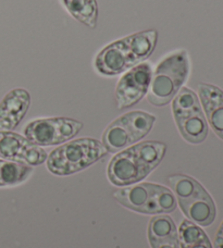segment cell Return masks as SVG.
I'll list each match as a JSON object with an SVG mask.
<instances>
[{
	"label": "cell",
	"mask_w": 223,
	"mask_h": 248,
	"mask_svg": "<svg viewBox=\"0 0 223 248\" xmlns=\"http://www.w3.org/2000/svg\"><path fill=\"white\" fill-rule=\"evenodd\" d=\"M189 74L190 58L186 50H177L163 58L153 73L147 95L149 103L157 107L168 105L180 92Z\"/></svg>",
	"instance_id": "1"
},
{
	"label": "cell",
	"mask_w": 223,
	"mask_h": 248,
	"mask_svg": "<svg viewBox=\"0 0 223 248\" xmlns=\"http://www.w3.org/2000/svg\"><path fill=\"white\" fill-rule=\"evenodd\" d=\"M109 152L94 139H80L56 148L47 158V168L56 175H70L82 171Z\"/></svg>",
	"instance_id": "2"
},
{
	"label": "cell",
	"mask_w": 223,
	"mask_h": 248,
	"mask_svg": "<svg viewBox=\"0 0 223 248\" xmlns=\"http://www.w3.org/2000/svg\"><path fill=\"white\" fill-rule=\"evenodd\" d=\"M169 184L190 221L202 227H209L213 223L217 214L215 202L197 181L184 174H176L169 176Z\"/></svg>",
	"instance_id": "3"
},
{
	"label": "cell",
	"mask_w": 223,
	"mask_h": 248,
	"mask_svg": "<svg viewBox=\"0 0 223 248\" xmlns=\"http://www.w3.org/2000/svg\"><path fill=\"white\" fill-rule=\"evenodd\" d=\"M173 116L183 139L191 144H200L207 139L208 124L197 95L182 87L172 101Z\"/></svg>",
	"instance_id": "4"
},
{
	"label": "cell",
	"mask_w": 223,
	"mask_h": 248,
	"mask_svg": "<svg viewBox=\"0 0 223 248\" xmlns=\"http://www.w3.org/2000/svg\"><path fill=\"white\" fill-rule=\"evenodd\" d=\"M83 123L68 118L38 119L25 126L24 136L37 146L59 145L77 136Z\"/></svg>",
	"instance_id": "5"
},
{
	"label": "cell",
	"mask_w": 223,
	"mask_h": 248,
	"mask_svg": "<svg viewBox=\"0 0 223 248\" xmlns=\"http://www.w3.org/2000/svg\"><path fill=\"white\" fill-rule=\"evenodd\" d=\"M153 73L151 64L142 62L119 79L115 88V100L119 109H127L136 105L148 93Z\"/></svg>",
	"instance_id": "6"
},
{
	"label": "cell",
	"mask_w": 223,
	"mask_h": 248,
	"mask_svg": "<svg viewBox=\"0 0 223 248\" xmlns=\"http://www.w3.org/2000/svg\"><path fill=\"white\" fill-rule=\"evenodd\" d=\"M0 158L32 167L42 165L48 155L41 146L32 144L20 134L12 131H0Z\"/></svg>",
	"instance_id": "7"
},
{
	"label": "cell",
	"mask_w": 223,
	"mask_h": 248,
	"mask_svg": "<svg viewBox=\"0 0 223 248\" xmlns=\"http://www.w3.org/2000/svg\"><path fill=\"white\" fill-rule=\"evenodd\" d=\"M148 174L132 147L120 152L108 166L109 181L117 186L135 184L144 180Z\"/></svg>",
	"instance_id": "8"
},
{
	"label": "cell",
	"mask_w": 223,
	"mask_h": 248,
	"mask_svg": "<svg viewBox=\"0 0 223 248\" xmlns=\"http://www.w3.org/2000/svg\"><path fill=\"white\" fill-rule=\"evenodd\" d=\"M137 65L123 38L107 45L95 58V69L104 77H114Z\"/></svg>",
	"instance_id": "9"
},
{
	"label": "cell",
	"mask_w": 223,
	"mask_h": 248,
	"mask_svg": "<svg viewBox=\"0 0 223 248\" xmlns=\"http://www.w3.org/2000/svg\"><path fill=\"white\" fill-rule=\"evenodd\" d=\"M31 105L30 93L16 88L8 93L0 103V131H12L23 120Z\"/></svg>",
	"instance_id": "10"
},
{
	"label": "cell",
	"mask_w": 223,
	"mask_h": 248,
	"mask_svg": "<svg viewBox=\"0 0 223 248\" xmlns=\"http://www.w3.org/2000/svg\"><path fill=\"white\" fill-rule=\"evenodd\" d=\"M198 95L209 125L223 140V91L212 84L200 83Z\"/></svg>",
	"instance_id": "11"
},
{
	"label": "cell",
	"mask_w": 223,
	"mask_h": 248,
	"mask_svg": "<svg viewBox=\"0 0 223 248\" xmlns=\"http://www.w3.org/2000/svg\"><path fill=\"white\" fill-rule=\"evenodd\" d=\"M158 33L155 30L143 31L124 37L123 41L136 64L145 62L153 54L157 44Z\"/></svg>",
	"instance_id": "12"
},
{
	"label": "cell",
	"mask_w": 223,
	"mask_h": 248,
	"mask_svg": "<svg viewBox=\"0 0 223 248\" xmlns=\"http://www.w3.org/2000/svg\"><path fill=\"white\" fill-rule=\"evenodd\" d=\"M130 139L132 145L144 139L153 128L156 117L144 111H132L117 119Z\"/></svg>",
	"instance_id": "13"
},
{
	"label": "cell",
	"mask_w": 223,
	"mask_h": 248,
	"mask_svg": "<svg viewBox=\"0 0 223 248\" xmlns=\"http://www.w3.org/2000/svg\"><path fill=\"white\" fill-rule=\"evenodd\" d=\"M151 185V183H144L133 187L118 189L113 193V196L127 209L143 214L150 197Z\"/></svg>",
	"instance_id": "14"
},
{
	"label": "cell",
	"mask_w": 223,
	"mask_h": 248,
	"mask_svg": "<svg viewBox=\"0 0 223 248\" xmlns=\"http://www.w3.org/2000/svg\"><path fill=\"white\" fill-rule=\"evenodd\" d=\"M64 8L80 23L95 29L98 20L97 0H59Z\"/></svg>",
	"instance_id": "15"
},
{
	"label": "cell",
	"mask_w": 223,
	"mask_h": 248,
	"mask_svg": "<svg viewBox=\"0 0 223 248\" xmlns=\"http://www.w3.org/2000/svg\"><path fill=\"white\" fill-rule=\"evenodd\" d=\"M175 208L176 201L171 190L163 187V186L153 184L151 185L150 197L143 214H169V212L175 211Z\"/></svg>",
	"instance_id": "16"
},
{
	"label": "cell",
	"mask_w": 223,
	"mask_h": 248,
	"mask_svg": "<svg viewBox=\"0 0 223 248\" xmlns=\"http://www.w3.org/2000/svg\"><path fill=\"white\" fill-rule=\"evenodd\" d=\"M132 148L142 166L145 168L148 173H150L161 162L164 154H166L167 146L160 141L147 140L132 146Z\"/></svg>",
	"instance_id": "17"
},
{
	"label": "cell",
	"mask_w": 223,
	"mask_h": 248,
	"mask_svg": "<svg viewBox=\"0 0 223 248\" xmlns=\"http://www.w3.org/2000/svg\"><path fill=\"white\" fill-rule=\"evenodd\" d=\"M32 171V167L25 163L0 159V187L23 183Z\"/></svg>",
	"instance_id": "18"
},
{
	"label": "cell",
	"mask_w": 223,
	"mask_h": 248,
	"mask_svg": "<svg viewBox=\"0 0 223 248\" xmlns=\"http://www.w3.org/2000/svg\"><path fill=\"white\" fill-rule=\"evenodd\" d=\"M178 240L181 242V248H212L206 233L190 220L182 222Z\"/></svg>",
	"instance_id": "19"
},
{
	"label": "cell",
	"mask_w": 223,
	"mask_h": 248,
	"mask_svg": "<svg viewBox=\"0 0 223 248\" xmlns=\"http://www.w3.org/2000/svg\"><path fill=\"white\" fill-rule=\"evenodd\" d=\"M177 235L173 220L168 216H158L150 220L148 227L149 240L166 238Z\"/></svg>",
	"instance_id": "20"
},
{
	"label": "cell",
	"mask_w": 223,
	"mask_h": 248,
	"mask_svg": "<svg viewBox=\"0 0 223 248\" xmlns=\"http://www.w3.org/2000/svg\"><path fill=\"white\" fill-rule=\"evenodd\" d=\"M149 243L153 248H180L177 235L158 238V240H149Z\"/></svg>",
	"instance_id": "21"
},
{
	"label": "cell",
	"mask_w": 223,
	"mask_h": 248,
	"mask_svg": "<svg viewBox=\"0 0 223 248\" xmlns=\"http://www.w3.org/2000/svg\"><path fill=\"white\" fill-rule=\"evenodd\" d=\"M215 248H223V222L220 225V228L216 234Z\"/></svg>",
	"instance_id": "22"
}]
</instances>
